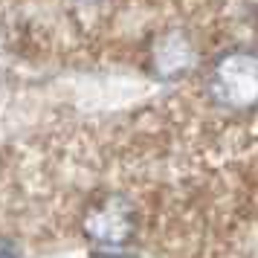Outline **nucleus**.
Here are the masks:
<instances>
[{
  "label": "nucleus",
  "mask_w": 258,
  "mask_h": 258,
  "mask_svg": "<svg viewBox=\"0 0 258 258\" xmlns=\"http://www.w3.org/2000/svg\"><path fill=\"white\" fill-rule=\"evenodd\" d=\"M70 3H76V6H90V3H96V0H70Z\"/></svg>",
  "instance_id": "obj_5"
},
{
  "label": "nucleus",
  "mask_w": 258,
  "mask_h": 258,
  "mask_svg": "<svg viewBox=\"0 0 258 258\" xmlns=\"http://www.w3.org/2000/svg\"><path fill=\"white\" fill-rule=\"evenodd\" d=\"M212 105L229 113H249L258 107V49L235 47L212 61L206 76Z\"/></svg>",
  "instance_id": "obj_1"
},
{
  "label": "nucleus",
  "mask_w": 258,
  "mask_h": 258,
  "mask_svg": "<svg viewBox=\"0 0 258 258\" xmlns=\"http://www.w3.org/2000/svg\"><path fill=\"white\" fill-rule=\"evenodd\" d=\"M87 235L107 246H122L134 232V209L122 195H110L99 206L90 209L87 221H84Z\"/></svg>",
  "instance_id": "obj_2"
},
{
  "label": "nucleus",
  "mask_w": 258,
  "mask_h": 258,
  "mask_svg": "<svg viewBox=\"0 0 258 258\" xmlns=\"http://www.w3.org/2000/svg\"><path fill=\"white\" fill-rule=\"evenodd\" d=\"M195 64V47L188 44V38L180 32V29H171L165 32L157 47H154V67L163 79H177L183 76Z\"/></svg>",
  "instance_id": "obj_3"
},
{
  "label": "nucleus",
  "mask_w": 258,
  "mask_h": 258,
  "mask_svg": "<svg viewBox=\"0 0 258 258\" xmlns=\"http://www.w3.org/2000/svg\"><path fill=\"white\" fill-rule=\"evenodd\" d=\"M96 258H134V255H116V252H107V255H96Z\"/></svg>",
  "instance_id": "obj_4"
}]
</instances>
